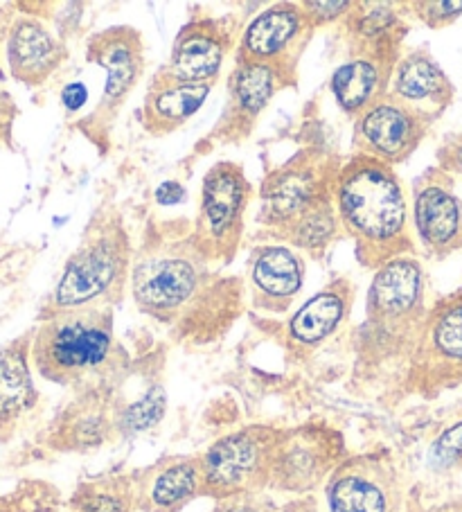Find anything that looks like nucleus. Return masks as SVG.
<instances>
[{
    "label": "nucleus",
    "instance_id": "obj_38",
    "mask_svg": "<svg viewBox=\"0 0 462 512\" xmlns=\"http://www.w3.org/2000/svg\"><path fill=\"white\" fill-rule=\"evenodd\" d=\"M12 100L7 95H0V131H5L12 122Z\"/></svg>",
    "mask_w": 462,
    "mask_h": 512
},
{
    "label": "nucleus",
    "instance_id": "obj_31",
    "mask_svg": "<svg viewBox=\"0 0 462 512\" xmlns=\"http://www.w3.org/2000/svg\"><path fill=\"white\" fill-rule=\"evenodd\" d=\"M404 7L431 30L447 28L462 16V0H415Z\"/></svg>",
    "mask_w": 462,
    "mask_h": 512
},
{
    "label": "nucleus",
    "instance_id": "obj_27",
    "mask_svg": "<svg viewBox=\"0 0 462 512\" xmlns=\"http://www.w3.org/2000/svg\"><path fill=\"white\" fill-rule=\"evenodd\" d=\"M397 7L390 3H354L343 21L350 52H402L406 25Z\"/></svg>",
    "mask_w": 462,
    "mask_h": 512
},
{
    "label": "nucleus",
    "instance_id": "obj_1",
    "mask_svg": "<svg viewBox=\"0 0 462 512\" xmlns=\"http://www.w3.org/2000/svg\"><path fill=\"white\" fill-rule=\"evenodd\" d=\"M129 289L142 314L190 343L219 339L244 310L242 280L221 276L181 224L151 228L133 255Z\"/></svg>",
    "mask_w": 462,
    "mask_h": 512
},
{
    "label": "nucleus",
    "instance_id": "obj_10",
    "mask_svg": "<svg viewBox=\"0 0 462 512\" xmlns=\"http://www.w3.org/2000/svg\"><path fill=\"white\" fill-rule=\"evenodd\" d=\"M408 375L426 395L462 384V289L429 307Z\"/></svg>",
    "mask_w": 462,
    "mask_h": 512
},
{
    "label": "nucleus",
    "instance_id": "obj_25",
    "mask_svg": "<svg viewBox=\"0 0 462 512\" xmlns=\"http://www.w3.org/2000/svg\"><path fill=\"white\" fill-rule=\"evenodd\" d=\"M66 48L37 19H19L7 37V64L14 79L39 86L64 64Z\"/></svg>",
    "mask_w": 462,
    "mask_h": 512
},
{
    "label": "nucleus",
    "instance_id": "obj_36",
    "mask_svg": "<svg viewBox=\"0 0 462 512\" xmlns=\"http://www.w3.org/2000/svg\"><path fill=\"white\" fill-rule=\"evenodd\" d=\"M185 199H188V192H185L183 185L176 181H165L156 188V201L161 203V206H179Z\"/></svg>",
    "mask_w": 462,
    "mask_h": 512
},
{
    "label": "nucleus",
    "instance_id": "obj_29",
    "mask_svg": "<svg viewBox=\"0 0 462 512\" xmlns=\"http://www.w3.org/2000/svg\"><path fill=\"white\" fill-rule=\"evenodd\" d=\"M73 512H133L136 494H133L131 476H102L86 481L70 499Z\"/></svg>",
    "mask_w": 462,
    "mask_h": 512
},
{
    "label": "nucleus",
    "instance_id": "obj_7",
    "mask_svg": "<svg viewBox=\"0 0 462 512\" xmlns=\"http://www.w3.org/2000/svg\"><path fill=\"white\" fill-rule=\"evenodd\" d=\"M251 199L253 185L239 163L221 161L203 176L201 203L192 233L199 249L217 267H226L235 260L244 240Z\"/></svg>",
    "mask_w": 462,
    "mask_h": 512
},
{
    "label": "nucleus",
    "instance_id": "obj_28",
    "mask_svg": "<svg viewBox=\"0 0 462 512\" xmlns=\"http://www.w3.org/2000/svg\"><path fill=\"white\" fill-rule=\"evenodd\" d=\"M273 237L287 242L291 249L305 251L309 255H314V258H321L339 237H345L339 213H336L334 208L332 192L327 194L325 199L314 203L307 213H302L296 222H291L287 228H282V231L275 233Z\"/></svg>",
    "mask_w": 462,
    "mask_h": 512
},
{
    "label": "nucleus",
    "instance_id": "obj_5",
    "mask_svg": "<svg viewBox=\"0 0 462 512\" xmlns=\"http://www.w3.org/2000/svg\"><path fill=\"white\" fill-rule=\"evenodd\" d=\"M426 305V278L413 255L395 258L375 271L368 291L363 341L372 350L413 357Z\"/></svg>",
    "mask_w": 462,
    "mask_h": 512
},
{
    "label": "nucleus",
    "instance_id": "obj_13",
    "mask_svg": "<svg viewBox=\"0 0 462 512\" xmlns=\"http://www.w3.org/2000/svg\"><path fill=\"white\" fill-rule=\"evenodd\" d=\"M327 512H404V490L386 456H350L325 483Z\"/></svg>",
    "mask_w": 462,
    "mask_h": 512
},
{
    "label": "nucleus",
    "instance_id": "obj_32",
    "mask_svg": "<svg viewBox=\"0 0 462 512\" xmlns=\"http://www.w3.org/2000/svg\"><path fill=\"white\" fill-rule=\"evenodd\" d=\"M300 7L309 23H312V28L318 30L323 25L345 21V16L352 12L354 3H350V0H305V3H300Z\"/></svg>",
    "mask_w": 462,
    "mask_h": 512
},
{
    "label": "nucleus",
    "instance_id": "obj_35",
    "mask_svg": "<svg viewBox=\"0 0 462 512\" xmlns=\"http://www.w3.org/2000/svg\"><path fill=\"white\" fill-rule=\"evenodd\" d=\"M438 454L442 458H451V461H456V458H462V422L456 427H451L449 431H444V436L438 440Z\"/></svg>",
    "mask_w": 462,
    "mask_h": 512
},
{
    "label": "nucleus",
    "instance_id": "obj_15",
    "mask_svg": "<svg viewBox=\"0 0 462 512\" xmlns=\"http://www.w3.org/2000/svg\"><path fill=\"white\" fill-rule=\"evenodd\" d=\"M237 19L233 16H199L176 34L170 59L156 73L188 84L215 86L235 48Z\"/></svg>",
    "mask_w": 462,
    "mask_h": 512
},
{
    "label": "nucleus",
    "instance_id": "obj_11",
    "mask_svg": "<svg viewBox=\"0 0 462 512\" xmlns=\"http://www.w3.org/2000/svg\"><path fill=\"white\" fill-rule=\"evenodd\" d=\"M345 461L343 436L325 425H307L282 431L275 447L269 488L305 494L334 474Z\"/></svg>",
    "mask_w": 462,
    "mask_h": 512
},
{
    "label": "nucleus",
    "instance_id": "obj_6",
    "mask_svg": "<svg viewBox=\"0 0 462 512\" xmlns=\"http://www.w3.org/2000/svg\"><path fill=\"white\" fill-rule=\"evenodd\" d=\"M280 434L282 429L253 425L215 440L199 456L203 494L224 501L269 490Z\"/></svg>",
    "mask_w": 462,
    "mask_h": 512
},
{
    "label": "nucleus",
    "instance_id": "obj_8",
    "mask_svg": "<svg viewBox=\"0 0 462 512\" xmlns=\"http://www.w3.org/2000/svg\"><path fill=\"white\" fill-rule=\"evenodd\" d=\"M341 163L339 156H330L321 149H300L287 163L264 176L257 222L271 235L296 222L332 192L334 174Z\"/></svg>",
    "mask_w": 462,
    "mask_h": 512
},
{
    "label": "nucleus",
    "instance_id": "obj_19",
    "mask_svg": "<svg viewBox=\"0 0 462 512\" xmlns=\"http://www.w3.org/2000/svg\"><path fill=\"white\" fill-rule=\"evenodd\" d=\"M118 416V397L109 384L82 388L77 400L68 404L50 434V447L61 452H91L102 447L113 434Z\"/></svg>",
    "mask_w": 462,
    "mask_h": 512
},
{
    "label": "nucleus",
    "instance_id": "obj_17",
    "mask_svg": "<svg viewBox=\"0 0 462 512\" xmlns=\"http://www.w3.org/2000/svg\"><path fill=\"white\" fill-rule=\"evenodd\" d=\"M429 129V122L386 95L354 118L352 147L357 156L395 167L413 156Z\"/></svg>",
    "mask_w": 462,
    "mask_h": 512
},
{
    "label": "nucleus",
    "instance_id": "obj_18",
    "mask_svg": "<svg viewBox=\"0 0 462 512\" xmlns=\"http://www.w3.org/2000/svg\"><path fill=\"white\" fill-rule=\"evenodd\" d=\"M453 84L431 52H402L388 86V97L433 125L453 102Z\"/></svg>",
    "mask_w": 462,
    "mask_h": 512
},
{
    "label": "nucleus",
    "instance_id": "obj_30",
    "mask_svg": "<svg viewBox=\"0 0 462 512\" xmlns=\"http://www.w3.org/2000/svg\"><path fill=\"white\" fill-rule=\"evenodd\" d=\"M165 406L167 397L163 384H149L147 391L138 395L136 400L129 404L118 402V416H115L118 434H140V431L156 427L165 416Z\"/></svg>",
    "mask_w": 462,
    "mask_h": 512
},
{
    "label": "nucleus",
    "instance_id": "obj_2",
    "mask_svg": "<svg viewBox=\"0 0 462 512\" xmlns=\"http://www.w3.org/2000/svg\"><path fill=\"white\" fill-rule=\"evenodd\" d=\"M332 199L361 267L377 271L413 253L411 203L395 167L352 154L334 174Z\"/></svg>",
    "mask_w": 462,
    "mask_h": 512
},
{
    "label": "nucleus",
    "instance_id": "obj_33",
    "mask_svg": "<svg viewBox=\"0 0 462 512\" xmlns=\"http://www.w3.org/2000/svg\"><path fill=\"white\" fill-rule=\"evenodd\" d=\"M212 512H280L273 503L260 494H244V497H233L217 501Z\"/></svg>",
    "mask_w": 462,
    "mask_h": 512
},
{
    "label": "nucleus",
    "instance_id": "obj_23",
    "mask_svg": "<svg viewBox=\"0 0 462 512\" xmlns=\"http://www.w3.org/2000/svg\"><path fill=\"white\" fill-rule=\"evenodd\" d=\"M354 305V285L348 278L332 280L325 289L307 300L291 316L284 330L287 346L296 352L321 348L350 319Z\"/></svg>",
    "mask_w": 462,
    "mask_h": 512
},
{
    "label": "nucleus",
    "instance_id": "obj_37",
    "mask_svg": "<svg viewBox=\"0 0 462 512\" xmlns=\"http://www.w3.org/2000/svg\"><path fill=\"white\" fill-rule=\"evenodd\" d=\"M86 100H88V91H86V86L82 82L68 84L64 91H61V102H64L66 111H70V113H75V111L82 109L84 104H86Z\"/></svg>",
    "mask_w": 462,
    "mask_h": 512
},
{
    "label": "nucleus",
    "instance_id": "obj_26",
    "mask_svg": "<svg viewBox=\"0 0 462 512\" xmlns=\"http://www.w3.org/2000/svg\"><path fill=\"white\" fill-rule=\"evenodd\" d=\"M30 357V339H19L0 348V436H10L37 406L39 393L32 382Z\"/></svg>",
    "mask_w": 462,
    "mask_h": 512
},
{
    "label": "nucleus",
    "instance_id": "obj_3",
    "mask_svg": "<svg viewBox=\"0 0 462 512\" xmlns=\"http://www.w3.org/2000/svg\"><path fill=\"white\" fill-rule=\"evenodd\" d=\"M133 249L122 217L113 208L97 210L84 240L70 255L52 291L46 314L118 305L131 282Z\"/></svg>",
    "mask_w": 462,
    "mask_h": 512
},
{
    "label": "nucleus",
    "instance_id": "obj_21",
    "mask_svg": "<svg viewBox=\"0 0 462 512\" xmlns=\"http://www.w3.org/2000/svg\"><path fill=\"white\" fill-rule=\"evenodd\" d=\"M305 276V262L291 246H257L248 262V289H251L253 307L266 314H284L298 298Z\"/></svg>",
    "mask_w": 462,
    "mask_h": 512
},
{
    "label": "nucleus",
    "instance_id": "obj_14",
    "mask_svg": "<svg viewBox=\"0 0 462 512\" xmlns=\"http://www.w3.org/2000/svg\"><path fill=\"white\" fill-rule=\"evenodd\" d=\"M411 228L426 258L444 260L462 249V201L440 167H431L413 183Z\"/></svg>",
    "mask_w": 462,
    "mask_h": 512
},
{
    "label": "nucleus",
    "instance_id": "obj_34",
    "mask_svg": "<svg viewBox=\"0 0 462 512\" xmlns=\"http://www.w3.org/2000/svg\"><path fill=\"white\" fill-rule=\"evenodd\" d=\"M438 167L449 176L462 179V131L449 136L438 149Z\"/></svg>",
    "mask_w": 462,
    "mask_h": 512
},
{
    "label": "nucleus",
    "instance_id": "obj_22",
    "mask_svg": "<svg viewBox=\"0 0 462 512\" xmlns=\"http://www.w3.org/2000/svg\"><path fill=\"white\" fill-rule=\"evenodd\" d=\"M402 52H350V59L334 70L330 91L345 116L357 118L388 95L390 79Z\"/></svg>",
    "mask_w": 462,
    "mask_h": 512
},
{
    "label": "nucleus",
    "instance_id": "obj_16",
    "mask_svg": "<svg viewBox=\"0 0 462 512\" xmlns=\"http://www.w3.org/2000/svg\"><path fill=\"white\" fill-rule=\"evenodd\" d=\"M298 79L280 73L271 66L235 61L228 77V102L217 127L210 131L208 140L215 145L244 143L253 134L257 120L269 107L282 88L296 86Z\"/></svg>",
    "mask_w": 462,
    "mask_h": 512
},
{
    "label": "nucleus",
    "instance_id": "obj_4",
    "mask_svg": "<svg viewBox=\"0 0 462 512\" xmlns=\"http://www.w3.org/2000/svg\"><path fill=\"white\" fill-rule=\"evenodd\" d=\"M118 343L111 307L46 314L32 339V361L48 382L84 388L106 384Z\"/></svg>",
    "mask_w": 462,
    "mask_h": 512
},
{
    "label": "nucleus",
    "instance_id": "obj_24",
    "mask_svg": "<svg viewBox=\"0 0 462 512\" xmlns=\"http://www.w3.org/2000/svg\"><path fill=\"white\" fill-rule=\"evenodd\" d=\"M210 84H188L154 75L140 107V125L149 136H170L206 104Z\"/></svg>",
    "mask_w": 462,
    "mask_h": 512
},
{
    "label": "nucleus",
    "instance_id": "obj_9",
    "mask_svg": "<svg viewBox=\"0 0 462 512\" xmlns=\"http://www.w3.org/2000/svg\"><path fill=\"white\" fill-rule=\"evenodd\" d=\"M86 59L106 73L100 102L86 118L84 127L88 138L102 140L109 136L122 104L145 73V41L129 25H115L93 34L86 48Z\"/></svg>",
    "mask_w": 462,
    "mask_h": 512
},
{
    "label": "nucleus",
    "instance_id": "obj_12",
    "mask_svg": "<svg viewBox=\"0 0 462 512\" xmlns=\"http://www.w3.org/2000/svg\"><path fill=\"white\" fill-rule=\"evenodd\" d=\"M314 32L300 3H275L242 30L235 61L264 64L298 79V64Z\"/></svg>",
    "mask_w": 462,
    "mask_h": 512
},
{
    "label": "nucleus",
    "instance_id": "obj_20",
    "mask_svg": "<svg viewBox=\"0 0 462 512\" xmlns=\"http://www.w3.org/2000/svg\"><path fill=\"white\" fill-rule=\"evenodd\" d=\"M131 479L136 510L142 512H181L203 494L199 456H165Z\"/></svg>",
    "mask_w": 462,
    "mask_h": 512
}]
</instances>
